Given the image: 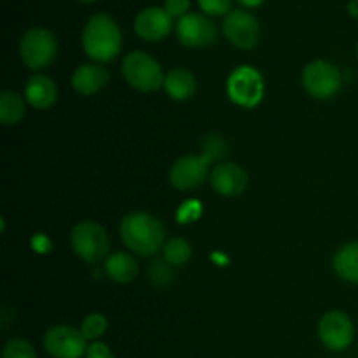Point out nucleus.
<instances>
[{
	"label": "nucleus",
	"instance_id": "1",
	"mask_svg": "<svg viewBox=\"0 0 358 358\" xmlns=\"http://www.w3.org/2000/svg\"><path fill=\"white\" fill-rule=\"evenodd\" d=\"M121 240L133 254L150 257L163 250L166 243V229L157 217L145 212H133L121 220Z\"/></svg>",
	"mask_w": 358,
	"mask_h": 358
},
{
	"label": "nucleus",
	"instance_id": "2",
	"mask_svg": "<svg viewBox=\"0 0 358 358\" xmlns=\"http://www.w3.org/2000/svg\"><path fill=\"white\" fill-rule=\"evenodd\" d=\"M83 49L94 63L112 62L122 49V34L110 14L98 13L83 30Z\"/></svg>",
	"mask_w": 358,
	"mask_h": 358
},
{
	"label": "nucleus",
	"instance_id": "3",
	"mask_svg": "<svg viewBox=\"0 0 358 358\" xmlns=\"http://www.w3.org/2000/svg\"><path fill=\"white\" fill-rule=\"evenodd\" d=\"M122 77L136 91L150 93L159 90L164 84L166 73L161 69L159 62L145 51H131L122 59Z\"/></svg>",
	"mask_w": 358,
	"mask_h": 358
},
{
	"label": "nucleus",
	"instance_id": "4",
	"mask_svg": "<svg viewBox=\"0 0 358 358\" xmlns=\"http://www.w3.org/2000/svg\"><path fill=\"white\" fill-rule=\"evenodd\" d=\"M70 245L79 259L90 264H96L101 259H107L110 250L108 234L94 220H83L77 224L70 234Z\"/></svg>",
	"mask_w": 358,
	"mask_h": 358
},
{
	"label": "nucleus",
	"instance_id": "5",
	"mask_svg": "<svg viewBox=\"0 0 358 358\" xmlns=\"http://www.w3.org/2000/svg\"><path fill=\"white\" fill-rule=\"evenodd\" d=\"M56 55H58V41L48 28H30L21 37L20 56L28 69H45L55 62Z\"/></svg>",
	"mask_w": 358,
	"mask_h": 358
},
{
	"label": "nucleus",
	"instance_id": "6",
	"mask_svg": "<svg viewBox=\"0 0 358 358\" xmlns=\"http://www.w3.org/2000/svg\"><path fill=\"white\" fill-rule=\"evenodd\" d=\"M227 96L243 108H254L264 98V79L254 66H238L227 79Z\"/></svg>",
	"mask_w": 358,
	"mask_h": 358
},
{
	"label": "nucleus",
	"instance_id": "7",
	"mask_svg": "<svg viewBox=\"0 0 358 358\" xmlns=\"http://www.w3.org/2000/svg\"><path fill=\"white\" fill-rule=\"evenodd\" d=\"M303 87L310 96L317 100H329L334 96L341 87V72L332 63L317 59L304 66L303 70Z\"/></svg>",
	"mask_w": 358,
	"mask_h": 358
},
{
	"label": "nucleus",
	"instance_id": "8",
	"mask_svg": "<svg viewBox=\"0 0 358 358\" xmlns=\"http://www.w3.org/2000/svg\"><path fill=\"white\" fill-rule=\"evenodd\" d=\"M44 348L55 358H84L90 346L80 329L55 325L44 334Z\"/></svg>",
	"mask_w": 358,
	"mask_h": 358
},
{
	"label": "nucleus",
	"instance_id": "9",
	"mask_svg": "<svg viewBox=\"0 0 358 358\" xmlns=\"http://www.w3.org/2000/svg\"><path fill=\"white\" fill-rule=\"evenodd\" d=\"M318 338L331 352H343L355 338L352 318L343 311H329L318 322Z\"/></svg>",
	"mask_w": 358,
	"mask_h": 358
},
{
	"label": "nucleus",
	"instance_id": "10",
	"mask_svg": "<svg viewBox=\"0 0 358 358\" xmlns=\"http://www.w3.org/2000/svg\"><path fill=\"white\" fill-rule=\"evenodd\" d=\"M224 35L238 49H252L261 41V27L254 14L243 9L231 10L224 17Z\"/></svg>",
	"mask_w": 358,
	"mask_h": 358
},
{
	"label": "nucleus",
	"instance_id": "11",
	"mask_svg": "<svg viewBox=\"0 0 358 358\" xmlns=\"http://www.w3.org/2000/svg\"><path fill=\"white\" fill-rule=\"evenodd\" d=\"M177 37L185 48L201 49L217 41V27L206 14L189 13L178 20Z\"/></svg>",
	"mask_w": 358,
	"mask_h": 358
},
{
	"label": "nucleus",
	"instance_id": "12",
	"mask_svg": "<svg viewBox=\"0 0 358 358\" xmlns=\"http://www.w3.org/2000/svg\"><path fill=\"white\" fill-rule=\"evenodd\" d=\"M210 157L201 156H182L171 164L170 184L178 191H192L199 187L208 177Z\"/></svg>",
	"mask_w": 358,
	"mask_h": 358
},
{
	"label": "nucleus",
	"instance_id": "13",
	"mask_svg": "<svg viewBox=\"0 0 358 358\" xmlns=\"http://www.w3.org/2000/svg\"><path fill=\"white\" fill-rule=\"evenodd\" d=\"M135 34L147 42H157L168 37L173 28V17L164 7H145L135 17Z\"/></svg>",
	"mask_w": 358,
	"mask_h": 358
},
{
	"label": "nucleus",
	"instance_id": "14",
	"mask_svg": "<svg viewBox=\"0 0 358 358\" xmlns=\"http://www.w3.org/2000/svg\"><path fill=\"white\" fill-rule=\"evenodd\" d=\"M212 187L226 198L243 194L248 185V175L240 164L236 163H219L210 173Z\"/></svg>",
	"mask_w": 358,
	"mask_h": 358
},
{
	"label": "nucleus",
	"instance_id": "15",
	"mask_svg": "<svg viewBox=\"0 0 358 358\" xmlns=\"http://www.w3.org/2000/svg\"><path fill=\"white\" fill-rule=\"evenodd\" d=\"M110 73L100 63H84L76 69L72 76V86L83 96H91L108 84Z\"/></svg>",
	"mask_w": 358,
	"mask_h": 358
},
{
	"label": "nucleus",
	"instance_id": "16",
	"mask_svg": "<svg viewBox=\"0 0 358 358\" xmlns=\"http://www.w3.org/2000/svg\"><path fill=\"white\" fill-rule=\"evenodd\" d=\"M24 100L37 110L51 108L58 100L56 83L44 73H35L24 84Z\"/></svg>",
	"mask_w": 358,
	"mask_h": 358
},
{
	"label": "nucleus",
	"instance_id": "17",
	"mask_svg": "<svg viewBox=\"0 0 358 358\" xmlns=\"http://www.w3.org/2000/svg\"><path fill=\"white\" fill-rule=\"evenodd\" d=\"M163 87L170 98L177 101H185L194 96L196 90H198V80L191 70L177 66L166 73Z\"/></svg>",
	"mask_w": 358,
	"mask_h": 358
},
{
	"label": "nucleus",
	"instance_id": "18",
	"mask_svg": "<svg viewBox=\"0 0 358 358\" xmlns=\"http://www.w3.org/2000/svg\"><path fill=\"white\" fill-rule=\"evenodd\" d=\"M105 273L115 283H131L138 275V262L128 252H114L105 259Z\"/></svg>",
	"mask_w": 358,
	"mask_h": 358
},
{
	"label": "nucleus",
	"instance_id": "19",
	"mask_svg": "<svg viewBox=\"0 0 358 358\" xmlns=\"http://www.w3.org/2000/svg\"><path fill=\"white\" fill-rule=\"evenodd\" d=\"M334 271L339 278L345 282L358 283V241L346 243L336 252L334 255Z\"/></svg>",
	"mask_w": 358,
	"mask_h": 358
},
{
	"label": "nucleus",
	"instance_id": "20",
	"mask_svg": "<svg viewBox=\"0 0 358 358\" xmlns=\"http://www.w3.org/2000/svg\"><path fill=\"white\" fill-rule=\"evenodd\" d=\"M27 103L14 91H2L0 94V121L3 126H14L24 117Z\"/></svg>",
	"mask_w": 358,
	"mask_h": 358
},
{
	"label": "nucleus",
	"instance_id": "21",
	"mask_svg": "<svg viewBox=\"0 0 358 358\" xmlns=\"http://www.w3.org/2000/svg\"><path fill=\"white\" fill-rule=\"evenodd\" d=\"M192 248L184 238H171L163 247V259L171 266H184L191 259Z\"/></svg>",
	"mask_w": 358,
	"mask_h": 358
},
{
	"label": "nucleus",
	"instance_id": "22",
	"mask_svg": "<svg viewBox=\"0 0 358 358\" xmlns=\"http://www.w3.org/2000/svg\"><path fill=\"white\" fill-rule=\"evenodd\" d=\"M108 329L107 318L101 313H91L87 315L83 320V325H80V332L84 334V338L87 341H100V338H103L105 332Z\"/></svg>",
	"mask_w": 358,
	"mask_h": 358
},
{
	"label": "nucleus",
	"instance_id": "23",
	"mask_svg": "<svg viewBox=\"0 0 358 358\" xmlns=\"http://www.w3.org/2000/svg\"><path fill=\"white\" fill-rule=\"evenodd\" d=\"M173 266L168 264L166 261H154L152 264L149 266V280L154 287L157 289H163V287H168L171 282H173Z\"/></svg>",
	"mask_w": 358,
	"mask_h": 358
},
{
	"label": "nucleus",
	"instance_id": "24",
	"mask_svg": "<svg viewBox=\"0 0 358 358\" xmlns=\"http://www.w3.org/2000/svg\"><path fill=\"white\" fill-rule=\"evenodd\" d=\"M2 358H37V353L30 343L21 338H14L3 346Z\"/></svg>",
	"mask_w": 358,
	"mask_h": 358
},
{
	"label": "nucleus",
	"instance_id": "25",
	"mask_svg": "<svg viewBox=\"0 0 358 358\" xmlns=\"http://www.w3.org/2000/svg\"><path fill=\"white\" fill-rule=\"evenodd\" d=\"M203 154H205L206 157H210V161H219L222 159L224 156L227 154V150H229V147H227V142L224 140V136L220 135H208L205 136V140H203Z\"/></svg>",
	"mask_w": 358,
	"mask_h": 358
},
{
	"label": "nucleus",
	"instance_id": "26",
	"mask_svg": "<svg viewBox=\"0 0 358 358\" xmlns=\"http://www.w3.org/2000/svg\"><path fill=\"white\" fill-rule=\"evenodd\" d=\"M201 203L194 201V199H189V201L182 203L180 208L177 212V220L180 224H191L194 220L199 219L201 215Z\"/></svg>",
	"mask_w": 358,
	"mask_h": 358
},
{
	"label": "nucleus",
	"instance_id": "27",
	"mask_svg": "<svg viewBox=\"0 0 358 358\" xmlns=\"http://www.w3.org/2000/svg\"><path fill=\"white\" fill-rule=\"evenodd\" d=\"M206 16H224L231 13V0H198Z\"/></svg>",
	"mask_w": 358,
	"mask_h": 358
},
{
	"label": "nucleus",
	"instance_id": "28",
	"mask_svg": "<svg viewBox=\"0 0 358 358\" xmlns=\"http://www.w3.org/2000/svg\"><path fill=\"white\" fill-rule=\"evenodd\" d=\"M189 7H191V0H164V10L171 17H178V20L189 14Z\"/></svg>",
	"mask_w": 358,
	"mask_h": 358
},
{
	"label": "nucleus",
	"instance_id": "29",
	"mask_svg": "<svg viewBox=\"0 0 358 358\" xmlns=\"http://www.w3.org/2000/svg\"><path fill=\"white\" fill-rule=\"evenodd\" d=\"M84 358H115V357L114 353H112V350L108 348L105 343L94 341L90 345V348H87L86 352V357Z\"/></svg>",
	"mask_w": 358,
	"mask_h": 358
},
{
	"label": "nucleus",
	"instance_id": "30",
	"mask_svg": "<svg viewBox=\"0 0 358 358\" xmlns=\"http://www.w3.org/2000/svg\"><path fill=\"white\" fill-rule=\"evenodd\" d=\"M346 9H348L350 16L355 17V20H358V0H350L348 7H346Z\"/></svg>",
	"mask_w": 358,
	"mask_h": 358
},
{
	"label": "nucleus",
	"instance_id": "31",
	"mask_svg": "<svg viewBox=\"0 0 358 358\" xmlns=\"http://www.w3.org/2000/svg\"><path fill=\"white\" fill-rule=\"evenodd\" d=\"M236 2L243 7H259V6H262L266 0H236Z\"/></svg>",
	"mask_w": 358,
	"mask_h": 358
},
{
	"label": "nucleus",
	"instance_id": "32",
	"mask_svg": "<svg viewBox=\"0 0 358 358\" xmlns=\"http://www.w3.org/2000/svg\"><path fill=\"white\" fill-rule=\"evenodd\" d=\"M79 2H84V3H90V2H96V0H79Z\"/></svg>",
	"mask_w": 358,
	"mask_h": 358
},
{
	"label": "nucleus",
	"instance_id": "33",
	"mask_svg": "<svg viewBox=\"0 0 358 358\" xmlns=\"http://www.w3.org/2000/svg\"><path fill=\"white\" fill-rule=\"evenodd\" d=\"M357 55H358V44H357Z\"/></svg>",
	"mask_w": 358,
	"mask_h": 358
}]
</instances>
